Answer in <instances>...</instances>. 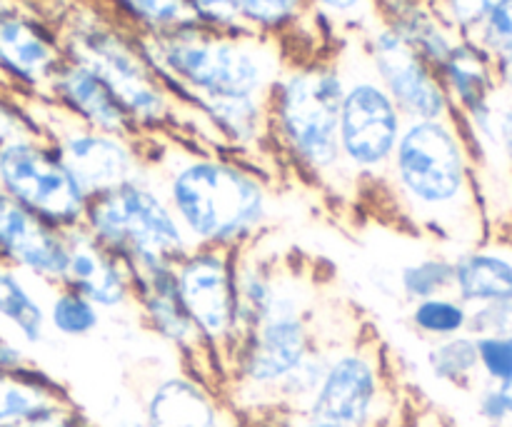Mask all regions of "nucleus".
Returning a JSON list of instances; mask_svg holds the SVG:
<instances>
[{
    "label": "nucleus",
    "instance_id": "nucleus-1",
    "mask_svg": "<svg viewBox=\"0 0 512 427\" xmlns=\"http://www.w3.org/2000/svg\"><path fill=\"white\" fill-rule=\"evenodd\" d=\"M373 200L408 233L455 253L490 238L475 160L458 118L405 120Z\"/></svg>",
    "mask_w": 512,
    "mask_h": 427
},
{
    "label": "nucleus",
    "instance_id": "nucleus-2",
    "mask_svg": "<svg viewBox=\"0 0 512 427\" xmlns=\"http://www.w3.org/2000/svg\"><path fill=\"white\" fill-rule=\"evenodd\" d=\"M145 168L163 190L190 248L243 250L275 225L273 178L238 155L175 133L145 135Z\"/></svg>",
    "mask_w": 512,
    "mask_h": 427
},
{
    "label": "nucleus",
    "instance_id": "nucleus-3",
    "mask_svg": "<svg viewBox=\"0 0 512 427\" xmlns=\"http://www.w3.org/2000/svg\"><path fill=\"white\" fill-rule=\"evenodd\" d=\"M135 38L165 88L188 108L205 100L270 98L275 80L290 63L283 40L250 30L218 33L195 20L168 33Z\"/></svg>",
    "mask_w": 512,
    "mask_h": 427
},
{
    "label": "nucleus",
    "instance_id": "nucleus-4",
    "mask_svg": "<svg viewBox=\"0 0 512 427\" xmlns=\"http://www.w3.org/2000/svg\"><path fill=\"white\" fill-rule=\"evenodd\" d=\"M345 78L338 50L290 60L268 98L270 145L283 165L328 198L353 203L340 170L338 123Z\"/></svg>",
    "mask_w": 512,
    "mask_h": 427
},
{
    "label": "nucleus",
    "instance_id": "nucleus-5",
    "mask_svg": "<svg viewBox=\"0 0 512 427\" xmlns=\"http://www.w3.org/2000/svg\"><path fill=\"white\" fill-rule=\"evenodd\" d=\"M60 33L65 58L78 60L105 80L140 138L175 133L190 143L213 148L208 123L195 108L178 103L140 50L138 38L120 20L100 8L73 10Z\"/></svg>",
    "mask_w": 512,
    "mask_h": 427
},
{
    "label": "nucleus",
    "instance_id": "nucleus-6",
    "mask_svg": "<svg viewBox=\"0 0 512 427\" xmlns=\"http://www.w3.org/2000/svg\"><path fill=\"white\" fill-rule=\"evenodd\" d=\"M313 288L285 263L278 293L258 323L245 330L225 358L220 393L240 420L273 413V395L285 378L320 343Z\"/></svg>",
    "mask_w": 512,
    "mask_h": 427
},
{
    "label": "nucleus",
    "instance_id": "nucleus-7",
    "mask_svg": "<svg viewBox=\"0 0 512 427\" xmlns=\"http://www.w3.org/2000/svg\"><path fill=\"white\" fill-rule=\"evenodd\" d=\"M338 60L345 78L338 123L340 170L350 200L358 203L373 198L383 183L405 118L370 70L360 35L345 38L338 48Z\"/></svg>",
    "mask_w": 512,
    "mask_h": 427
},
{
    "label": "nucleus",
    "instance_id": "nucleus-8",
    "mask_svg": "<svg viewBox=\"0 0 512 427\" xmlns=\"http://www.w3.org/2000/svg\"><path fill=\"white\" fill-rule=\"evenodd\" d=\"M83 230L100 248L128 265L133 275L175 265L190 250L173 208L150 178L148 168L93 195L85 210Z\"/></svg>",
    "mask_w": 512,
    "mask_h": 427
},
{
    "label": "nucleus",
    "instance_id": "nucleus-9",
    "mask_svg": "<svg viewBox=\"0 0 512 427\" xmlns=\"http://www.w3.org/2000/svg\"><path fill=\"white\" fill-rule=\"evenodd\" d=\"M398 388L378 335H353L330 355L318 393L303 415L340 427H385L400 413Z\"/></svg>",
    "mask_w": 512,
    "mask_h": 427
},
{
    "label": "nucleus",
    "instance_id": "nucleus-10",
    "mask_svg": "<svg viewBox=\"0 0 512 427\" xmlns=\"http://www.w3.org/2000/svg\"><path fill=\"white\" fill-rule=\"evenodd\" d=\"M0 193L65 233L83 228L90 200L38 130H25L0 145Z\"/></svg>",
    "mask_w": 512,
    "mask_h": 427
},
{
    "label": "nucleus",
    "instance_id": "nucleus-11",
    "mask_svg": "<svg viewBox=\"0 0 512 427\" xmlns=\"http://www.w3.org/2000/svg\"><path fill=\"white\" fill-rule=\"evenodd\" d=\"M18 98L30 125L55 145L88 198L105 193L145 170L143 138L130 140L88 128L80 120L70 118L45 95H30V98L18 95Z\"/></svg>",
    "mask_w": 512,
    "mask_h": 427
},
{
    "label": "nucleus",
    "instance_id": "nucleus-12",
    "mask_svg": "<svg viewBox=\"0 0 512 427\" xmlns=\"http://www.w3.org/2000/svg\"><path fill=\"white\" fill-rule=\"evenodd\" d=\"M233 250L193 245L173 265L180 300L205 348L225 373V358L238 338V275Z\"/></svg>",
    "mask_w": 512,
    "mask_h": 427
},
{
    "label": "nucleus",
    "instance_id": "nucleus-13",
    "mask_svg": "<svg viewBox=\"0 0 512 427\" xmlns=\"http://www.w3.org/2000/svg\"><path fill=\"white\" fill-rule=\"evenodd\" d=\"M370 70L405 120L455 118L448 93L430 68L393 28L378 20L360 35Z\"/></svg>",
    "mask_w": 512,
    "mask_h": 427
},
{
    "label": "nucleus",
    "instance_id": "nucleus-14",
    "mask_svg": "<svg viewBox=\"0 0 512 427\" xmlns=\"http://www.w3.org/2000/svg\"><path fill=\"white\" fill-rule=\"evenodd\" d=\"M133 305L138 310V318L148 333H153L160 343L170 345L185 370L208 383L210 388L223 385V368L213 358L205 343L200 340L183 300H180L178 283H175L173 265L165 268L145 270V273L133 275Z\"/></svg>",
    "mask_w": 512,
    "mask_h": 427
},
{
    "label": "nucleus",
    "instance_id": "nucleus-15",
    "mask_svg": "<svg viewBox=\"0 0 512 427\" xmlns=\"http://www.w3.org/2000/svg\"><path fill=\"white\" fill-rule=\"evenodd\" d=\"M65 60L58 30L0 0V85L10 93L45 95Z\"/></svg>",
    "mask_w": 512,
    "mask_h": 427
},
{
    "label": "nucleus",
    "instance_id": "nucleus-16",
    "mask_svg": "<svg viewBox=\"0 0 512 427\" xmlns=\"http://www.w3.org/2000/svg\"><path fill=\"white\" fill-rule=\"evenodd\" d=\"M68 255L65 230L53 228L0 193V263L20 270L43 288H55L65 278Z\"/></svg>",
    "mask_w": 512,
    "mask_h": 427
},
{
    "label": "nucleus",
    "instance_id": "nucleus-17",
    "mask_svg": "<svg viewBox=\"0 0 512 427\" xmlns=\"http://www.w3.org/2000/svg\"><path fill=\"white\" fill-rule=\"evenodd\" d=\"M45 98L53 100L60 110H65L70 118L80 120L88 128L120 135V138L140 140L138 128L125 113L120 100L115 98L113 90L105 85V80L95 70L78 63V60L65 58L58 65Z\"/></svg>",
    "mask_w": 512,
    "mask_h": 427
},
{
    "label": "nucleus",
    "instance_id": "nucleus-18",
    "mask_svg": "<svg viewBox=\"0 0 512 427\" xmlns=\"http://www.w3.org/2000/svg\"><path fill=\"white\" fill-rule=\"evenodd\" d=\"M148 427H228L215 390L188 370L150 380L138 400Z\"/></svg>",
    "mask_w": 512,
    "mask_h": 427
},
{
    "label": "nucleus",
    "instance_id": "nucleus-19",
    "mask_svg": "<svg viewBox=\"0 0 512 427\" xmlns=\"http://www.w3.org/2000/svg\"><path fill=\"white\" fill-rule=\"evenodd\" d=\"M70 255L63 285L78 290L103 313H120L133 305V273L128 265L100 248L83 228L68 230Z\"/></svg>",
    "mask_w": 512,
    "mask_h": 427
},
{
    "label": "nucleus",
    "instance_id": "nucleus-20",
    "mask_svg": "<svg viewBox=\"0 0 512 427\" xmlns=\"http://www.w3.org/2000/svg\"><path fill=\"white\" fill-rule=\"evenodd\" d=\"M435 73L448 93L455 118L488 108L500 93L495 58H490L480 45L468 38H460L453 45Z\"/></svg>",
    "mask_w": 512,
    "mask_h": 427
},
{
    "label": "nucleus",
    "instance_id": "nucleus-21",
    "mask_svg": "<svg viewBox=\"0 0 512 427\" xmlns=\"http://www.w3.org/2000/svg\"><path fill=\"white\" fill-rule=\"evenodd\" d=\"M453 295L468 308L512 303V258L488 243L455 253Z\"/></svg>",
    "mask_w": 512,
    "mask_h": 427
},
{
    "label": "nucleus",
    "instance_id": "nucleus-22",
    "mask_svg": "<svg viewBox=\"0 0 512 427\" xmlns=\"http://www.w3.org/2000/svg\"><path fill=\"white\" fill-rule=\"evenodd\" d=\"M378 13L380 20L435 70L460 40L430 8L428 0H378Z\"/></svg>",
    "mask_w": 512,
    "mask_h": 427
},
{
    "label": "nucleus",
    "instance_id": "nucleus-23",
    "mask_svg": "<svg viewBox=\"0 0 512 427\" xmlns=\"http://www.w3.org/2000/svg\"><path fill=\"white\" fill-rule=\"evenodd\" d=\"M35 285L28 275L0 263V330L30 348L48 338L45 300Z\"/></svg>",
    "mask_w": 512,
    "mask_h": 427
},
{
    "label": "nucleus",
    "instance_id": "nucleus-24",
    "mask_svg": "<svg viewBox=\"0 0 512 427\" xmlns=\"http://www.w3.org/2000/svg\"><path fill=\"white\" fill-rule=\"evenodd\" d=\"M63 400H70L63 385L35 363L18 373H0V427Z\"/></svg>",
    "mask_w": 512,
    "mask_h": 427
},
{
    "label": "nucleus",
    "instance_id": "nucleus-25",
    "mask_svg": "<svg viewBox=\"0 0 512 427\" xmlns=\"http://www.w3.org/2000/svg\"><path fill=\"white\" fill-rule=\"evenodd\" d=\"M425 365L438 383L470 390L480 378L475 338L470 333H463L448 340H435L425 353Z\"/></svg>",
    "mask_w": 512,
    "mask_h": 427
},
{
    "label": "nucleus",
    "instance_id": "nucleus-26",
    "mask_svg": "<svg viewBox=\"0 0 512 427\" xmlns=\"http://www.w3.org/2000/svg\"><path fill=\"white\" fill-rule=\"evenodd\" d=\"M45 318H48V330H53L55 335L80 340L98 333V328L103 325V310L95 308L78 290L60 283L55 288H48Z\"/></svg>",
    "mask_w": 512,
    "mask_h": 427
},
{
    "label": "nucleus",
    "instance_id": "nucleus-27",
    "mask_svg": "<svg viewBox=\"0 0 512 427\" xmlns=\"http://www.w3.org/2000/svg\"><path fill=\"white\" fill-rule=\"evenodd\" d=\"M408 323L415 330V335L428 340V343L448 340L468 333L470 308L453 293L435 295V298L418 300V303L410 305Z\"/></svg>",
    "mask_w": 512,
    "mask_h": 427
},
{
    "label": "nucleus",
    "instance_id": "nucleus-28",
    "mask_svg": "<svg viewBox=\"0 0 512 427\" xmlns=\"http://www.w3.org/2000/svg\"><path fill=\"white\" fill-rule=\"evenodd\" d=\"M243 28L265 38L283 40L310 20L308 0H238Z\"/></svg>",
    "mask_w": 512,
    "mask_h": 427
},
{
    "label": "nucleus",
    "instance_id": "nucleus-29",
    "mask_svg": "<svg viewBox=\"0 0 512 427\" xmlns=\"http://www.w3.org/2000/svg\"><path fill=\"white\" fill-rule=\"evenodd\" d=\"M108 5L110 15L135 35L168 33L193 20L185 0H108Z\"/></svg>",
    "mask_w": 512,
    "mask_h": 427
},
{
    "label": "nucleus",
    "instance_id": "nucleus-30",
    "mask_svg": "<svg viewBox=\"0 0 512 427\" xmlns=\"http://www.w3.org/2000/svg\"><path fill=\"white\" fill-rule=\"evenodd\" d=\"M398 288L410 305L435 298V295L453 293V258L435 253L410 260L400 268Z\"/></svg>",
    "mask_w": 512,
    "mask_h": 427
},
{
    "label": "nucleus",
    "instance_id": "nucleus-31",
    "mask_svg": "<svg viewBox=\"0 0 512 427\" xmlns=\"http://www.w3.org/2000/svg\"><path fill=\"white\" fill-rule=\"evenodd\" d=\"M310 15L338 38L340 33L363 35L380 20L378 0H308Z\"/></svg>",
    "mask_w": 512,
    "mask_h": 427
},
{
    "label": "nucleus",
    "instance_id": "nucleus-32",
    "mask_svg": "<svg viewBox=\"0 0 512 427\" xmlns=\"http://www.w3.org/2000/svg\"><path fill=\"white\" fill-rule=\"evenodd\" d=\"M475 348H478V368L483 383L500 385V388L512 385V333L478 335Z\"/></svg>",
    "mask_w": 512,
    "mask_h": 427
},
{
    "label": "nucleus",
    "instance_id": "nucleus-33",
    "mask_svg": "<svg viewBox=\"0 0 512 427\" xmlns=\"http://www.w3.org/2000/svg\"><path fill=\"white\" fill-rule=\"evenodd\" d=\"M428 3L458 38H470L500 0H428Z\"/></svg>",
    "mask_w": 512,
    "mask_h": 427
},
{
    "label": "nucleus",
    "instance_id": "nucleus-34",
    "mask_svg": "<svg viewBox=\"0 0 512 427\" xmlns=\"http://www.w3.org/2000/svg\"><path fill=\"white\" fill-rule=\"evenodd\" d=\"M468 40L495 60L512 53V0H500Z\"/></svg>",
    "mask_w": 512,
    "mask_h": 427
},
{
    "label": "nucleus",
    "instance_id": "nucleus-35",
    "mask_svg": "<svg viewBox=\"0 0 512 427\" xmlns=\"http://www.w3.org/2000/svg\"><path fill=\"white\" fill-rule=\"evenodd\" d=\"M190 18L218 33H238L243 28L238 0H185Z\"/></svg>",
    "mask_w": 512,
    "mask_h": 427
},
{
    "label": "nucleus",
    "instance_id": "nucleus-36",
    "mask_svg": "<svg viewBox=\"0 0 512 427\" xmlns=\"http://www.w3.org/2000/svg\"><path fill=\"white\" fill-rule=\"evenodd\" d=\"M5 427H100L95 420H90L88 415L80 408H75L73 400H63V403L48 405V408H40L35 413H30L28 418L18 420V423H10Z\"/></svg>",
    "mask_w": 512,
    "mask_h": 427
},
{
    "label": "nucleus",
    "instance_id": "nucleus-37",
    "mask_svg": "<svg viewBox=\"0 0 512 427\" xmlns=\"http://www.w3.org/2000/svg\"><path fill=\"white\" fill-rule=\"evenodd\" d=\"M475 410H478V418L488 427H505L512 420V403L508 390L500 388V385L485 383L480 388L478 400H475Z\"/></svg>",
    "mask_w": 512,
    "mask_h": 427
},
{
    "label": "nucleus",
    "instance_id": "nucleus-38",
    "mask_svg": "<svg viewBox=\"0 0 512 427\" xmlns=\"http://www.w3.org/2000/svg\"><path fill=\"white\" fill-rule=\"evenodd\" d=\"M470 335H498L512 333V303L498 305H480V308H470Z\"/></svg>",
    "mask_w": 512,
    "mask_h": 427
},
{
    "label": "nucleus",
    "instance_id": "nucleus-39",
    "mask_svg": "<svg viewBox=\"0 0 512 427\" xmlns=\"http://www.w3.org/2000/svg\"><path fill=\"white\" fill-rule=\"evenodd\" d=\"M25 130H35V128L30 125L28 115H25L23 105H20V98L0 85V145H3L5 140L15 138V135L25 133Z\"/></svg>",
    "mask_w": 512,
    "mask_h": 427
},
{
    "label": "nucleus",
    "instance_id": "nucleus-40",
    "mask_svg": "<svg viewBox=\"0 0 512 427\" xmlns=\"http://www.w3.org/2000/svg\"><path fill=\"white\" fill-rule=\"evenodd\" d=\"M495 138H498L500 158L512 173V98L503 90L495 100Z\"/></svg>",
    "mask_w": 512,
    "mask_h": 427
},
{
    "label": "nucleus",
    "instance_id": "nucleus-41",
    "mask_svg": "<svg viewBox=\"0 0 512 427\" xmlns=\"http://www.w3.org/2000/svg\"><path fill=\"white\" fill-rule=\"evenodd\" d=\"M30 365H33V360L25 353V345H20L13 335L0 330V373H18Z\"/></svg>",
    "mask_w": 512,
    "mask_h": 427
},
{
    "label": "nucleus",
    "instance_id": "nucleus-42",
    "mask_svg": "<svg viewBox=\"0 0 512 427\" xmlns=\"http://www.w3.org/2000/svg\"><path fill=\"white\" fill-rule=\"evenodd\" d=\"M385 427H448L433 410H408L403 408Z\"/></svg>",
    "mask_w": 512,
    "mask_h": 427
},
{
    "label": "nucleus",
    "instance_id": "nucleus-43",
    "mask_svg": "<svg viewBox=\"0 0 512 427\" xmlns=\"http://www.w3.org/2000/svg\"><path fill=\"white\" fill-rule=\"evenodd\" d=\"M260 420H268L270 427H340V425H335V423H328V420L310 418V415H303V413H295V415H268V418H260Z\"/></svg>",
    "mask_w": 512,
    "mask_h": 427
},
{
    "label": "nucleus",
    "instance_id": "nucleus-44",
    "mask_svg": "<svg viewBox=\"0 0 512 427\" xmlns=\"http://www.w3.org/2000/svg\"><path fill=\"white\" fill-rule=\"evenodd\" d=\"M110 427H148L145 425L143 415H140V408L138 403H135V408H118L113 413V423Z\"/></svg>",
    "mask_w": 512,
    "mask_h": 427
},
{
    "label": "nucleus",
    "instance_id": "nucleus-45",
    "mask_svg": "<svg viewBox=\"0 0 512 427\" xmlns=\"http://www.w3.org/2000/svg\"><path fill=\"white\" fill-rule=\"evenodd\" d=\"M495 70H498V85L505 95L512 98V53L503 55L495 60Z\"/></svg>",
    "mask_w": 512,
    "mask_h": 427
},
{
    "label": "nucleus",
    "instance_id": "nucleus-46",
    "mask_svg": "<svg viewBox=\"0 0 512 427\" xmlns=\"http://www.w3.org/2000/svg\"><path fill=\"white\" fill-rule=\"evenodd\" d=\"M238 427H270L268 420H238Z\"/></svg>",
    "mask_w": 512,
    "mask_h": 427
},
{
    "label": "nucleus",
    "instance_id": "nucleus-47",
    "mask_svg": "<svg viewBox=\"0 0 512 427\" xmlns=\"http://www.w3.org/2000/svg\"><path fill=\"white\" fill-rule=\"evenodd\" d=\"M505 390H508V395H510V400H512V385H508V388H505Z\"/></svg>",
    "mask_w": 512,
    "mask_h": 427
}]
</instances>
